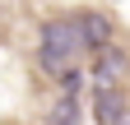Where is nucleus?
I'll return each mask as SVG.
<instances>
[{
  "label": "nucleus",
  "mask_w": 130,
  "mask_h": 125,
  "mask_svg": "<svg viewBox=\"0 0 130 125\" xmlns=\"http://www.w3.org/2000/svg\"><path fill=\"white\" fill-rule=\"evenodd\" d=\"M116 125H130V111H121V120H116Z\"/></svg>",
  "instance_id": "0eeeda50"
},
{
  "label": "nucleus",
  "mask_w": 130,
  "mask_h": 125,
  "mask_svg": "<svg viewBox=\"0 0 130 125\" xmlns=\"http://www.w3.org/2000/svg\"><path fill=\"white\" fill-rule=\"evenodd\" d=\"M121 111H125L121 88H116V84H98V88H93V120H98V125H116Z\"/></svg>",
  "instance_id": "f03ea898"
},
{
  "label": "nucleus",
  "mask_w": 130,
  "mask_h": 125,
  "mask_svg": "<svg viewBox=\"0 0 130 125\" xmlns=\"http://www.w3.org/2000/svg\"><path fill=\"white\" fill-rule=\"evenodd\" d=\"M56 84H60L65 93H74V88H79V70H74V65H65V70L56 74Z\"/></svg>",
  "instance_id": "423d86ee"
},
{
  "label": "nucleus",
  "mask_w": 130,
  "mask_h": 125,
  "mask_svg": "<svg viewBox=\"0 0 130 125\" xmlns=\"http://www.w3.org/2000/svg\"><path fill=\"white\" fill-rule=\"evenodd\" d=\"M84 46L88 42H84V23H79V19H56V23L42 28V51H51L60 60H74Z\"/></svg>",
  "instance_id": "f257e3e1"
},
{
  "label": "nucleus",
  "mask_w": 130,
  "mask_h": 125,
  "mask_svg": "<svg viewBox=\"0 0 130 125\" xmlns=\"http://www.w3.org/2000/svg\"><path fill=\"white\" fill-rule=\"evenodd\" d=\"M74 93H65V97H60V107H56V125H74Z\"/></svg>",
  "instance_id": "39448f33"
},
{
  "label": "nucleus",
  "mask_w": 130,
  "mask_h": 125,
  "mask_svg": "<svg viewBox=\"0 0 130 125\" xmlns=\"http://www.w3.org/2000/svg\"><path fill=\"white\" fill-rule=\"evenodd\" d=\"M125 51H116V46H98V60H93V79L98 84H121V74H125Z\"/></svg>",
  "instance_id": "7ed1b4c3"
},
{
  "label": "nucleus",
  "mask_w": 130,
  "mask_h": 125,
  "mask_svg": "<svg viewBox=\"0 0 130 125\" xmlns=\"http://www.w3.org/2000/svg\"><path fill=\"white\" fill-rule=\"evenodd\" d=\"M79 23H84V42L88 46H107L111 42V23L102 14H79Z\"/></svg>",
  "instance_id": "20e7f679"
}]
</instances>
